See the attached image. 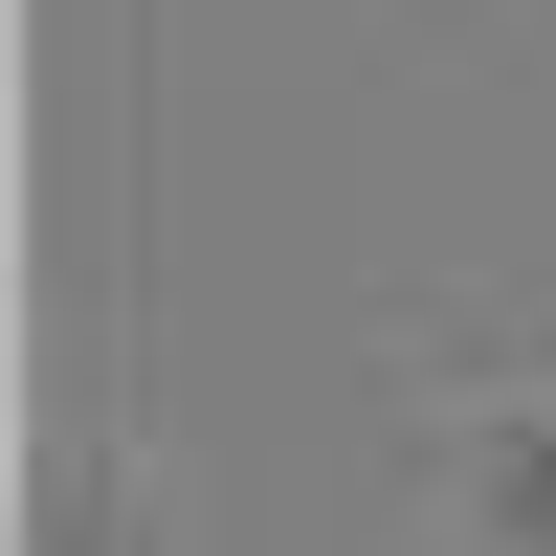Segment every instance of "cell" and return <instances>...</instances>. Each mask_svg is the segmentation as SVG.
Masks as SVG:
<instances>
[{
    "label": "cell",
    "instance_id": "obj_2",
    "mask_svg": "<svg viewBox=\"0 0 556 556\" xmlns=\"http://www.w3.org/2000/svg\"><path fill=\"white\" fill-rule=\"evenodd\" d=\"M23 556H156V490H134V445H45Z\"/></svg>",
    "mask_w": 556,
    "mask_h": 556
},
{
    "label": "cell",
    "instance_id": "obj_1",
    "mask_svg": "<svg viewBox=\"0 0 556 556\" xmlns=\"http://www.w3.org/2000/svg\"><path fill=\"white\" fill-rule=\"evenodd\" d=\"M424 513L468 556H556V334L424 356Z\"/></svg>",
    "mask_w": 556,
    "mask_h": 556
}]
</instances>
